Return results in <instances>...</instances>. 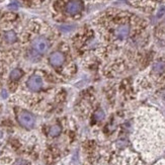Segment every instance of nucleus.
<instances>
[{
  "label": "nucleus",
  "instance_id": "nucleus-1",
  "mask_svg": "<svg viewBox=\"0 0 165 165\" xmlns=\"http://www.w3.org/2000/svg\"><path fill=\"white\" fill-rule=\"evenodd\" d=\"M18 122L22 127L26 128V129H32L35 126V117H32V113L28 111H20L18 115Z\"/></svg>",
  "mask_w": 165,
  "mask_h": 165
},
{
  "label": "nucleus",
  "instance_id": "nucleus-2",
  "mask_svg": "<svg viewBox=\"0 0 165 165\" xmlns=\"http://www.w3.org/2000/svg\"><path fill=\"white\" fill-rule=\"evenodd\" d=\"M32 47L38 53H45L49 48V43L44 38H37L32 42Z\"/></svg>",
  "mask_w": 165,
  "mask_h": 165
},
{
  "label": "nucleus",
  "instance_id": "nucleus-3",
  "mask_svg": "<svg viewBox=\"0 0 165 165\" xmlns=\"http://www.w3.org/2000/svg\"><path fill=\"white\" fill-rule=\"evenodd\" d=\"M28 86L32 91H39L43 86V80L40 76L34 75L28 80Z\"/></svg>",
  "mask_w": 165,
  "mask_h": 165
},
{
  "label": "nucleus",
  "instance_id": "nucleus-4",
  "mask_svg": "<svg viewBox=\"0 0 165 165\" xmlns=\"http://www.w3.org/2000/svg\"><path fill=\"white\" fill-rule=\"evenodd\" d=\"M82 10V3L79 0H72L66 5V11L69 14L78 13Z\"/></svg>",
  "mask_w": 165,
  "mask_h": 165
},
{
  "label": "nucleus",
  "instance_id": "nucleus-5",
  "mask_svg": "<svg viewBox=\"0 0 165 165\" xmlns=\"http://www.w3.org/2000/svg\"><path fill=\"white\" fill-rule=\"evenodd\" d=\"M64 61H65V57L60 52H55L50 56V63L55 67L61 66L64 63Z\"/></svg>",
  "mask_w": 165,
  "mask_h": 165
},
{
  "label": "nucleus",
  "instance_id": "nucleus-6",
  "mask_svg": "<svg viewBox=\"0 0 165 165\" xmlns=\"http://www.w3.org/2000/svg\"><path fill=\"white\" fill-rule=\"evenodd\" d=\"M130 34V28L126 24L124 26H119V28L115 30V36L119 39H126Z\"/></svg>",
  "mask_w": 165,
  "mask_h": 165
},
{
  "label": "nucleus",
  "instance_id": "nucleus-7",
  "mask_svg": "<svg viewBox=\"0 0 165 165\" xmlns=\"http://www.w3.org/2000/svg\"><path fill=\"white\" fill-rule=\"evenodd\" d=\"M4 39L7 43L9 44H12L16 41V35L13 30H9V32H6L5 35H4Z\"/></svg>",
  "mask_w": 165,
  "mask_h": 165
},
{
  "label": "nucleus",
  "instance_id": "nucleus-8",
  "mask_svg": "<svg viewBox=\"0 0 165 165\" xmlns=\"http://www.w3.org/2000/svg\"><path fill=\"white\" fill-rule=\"evenodd\" d=\"M153 70H154V72H156V73H162V72L165 70V63L162 61L156 62L153 66Z\"/></svg>",
  "mask_w": 165,
  "mask_h": 165
},
{
  "label": "nucleus",
  "instance_id": "nucleus-9",
  "mask_svg": "<svg viewBox=\"0 0 165 165\" xmlns=\"http://www.w3.org/2000/svg\"><path fill=\"white\" fill-rule=\"evenodd\" d=\"M61 131H62L61 127L58 126V125H56V126H53V127L51 128L49 134H50L51 137H57V136H59L60 134H61Z\"/></svg>",
  "mask_w": 165,
  "mask_h": 165
},
{
  "label": "nucleus",
  "instance_id": "nucleus-10",
  "mask_svg": "<svg viewBox=\"0 0 165 165\" xmlns=\"http://www.w3.org/2000/svg\"><path fill=\"white\" fill-rule=\"evenodd\" d=\"M22 76V71L20 69H14L10 73V78L12 80H18Z\"/></svg>",
  "mask_w": 165,
  "mask_h": 165
},
{
  "label": "nucleus",
  "instance_id": "nucleus-11",
  "mask_svg": "<svg viewBox=\"0 0 165 165\" xmlns=\"http://www.w3.org/2000/svg\"><path fill=\"white\" fill-rule=\"evenodd\" d=\"M94 117H95V119H97V121H100V119H102L104 117V113L101 110H99L94 113Z\"/></svg>",
  "mask_w": 165,
  "mask_h": 165
},
{
  "label": "nucleus",
  "instance_id": "nucleus-12",
  "mask_svg": "<svg viewBox=\"0 0 165 165\" xmlns=\"http://www.w3.org/2000/svg\"><path fill=\"white\" fill-rule=\"evenodd\" d=\"M164 13H165V7H164V6H161V7L159 8V10H158V12H157V17L158 18L162 17V16L164 15Z\"/></svg>",
  "mask_w": 165,
  "mask_h": 165
},
{
  "label": "nucleus",
  "instance_id": "nucleus-13",
  "mask_svg": "<svg viewBox=\"0 0 165 165\" xmlns=\"http://www.w3.org/2000/svg\"><path fill=\"white\" fill-rule=\"evenodd\" d=\"M16 165H28V163L26 160H18V161L16 162Z\"/></svg>",
  "mask_w": 165,
  "mask_h": 165
}]
</instances>
